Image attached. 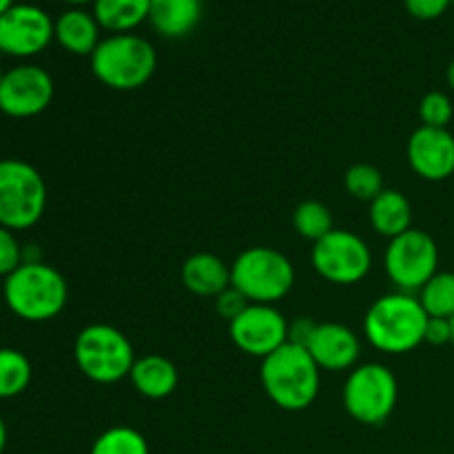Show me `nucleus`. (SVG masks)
Listing matches in <instances>:
<instances>
[{"mask_svg":"<svg viewBox=\"0 0 454 454\" xmlns=\"http://www.w3.org/2000/svg\"><path fill=\"white\" fill-rule=\"evenodd\" d=\"M426 324L428 315L419 297L397 291L372 301L364 317V335L380 353L406 355L426 341Z\"/></svg>","mask_w":454,"mask_h":454,"instance_id":"obj_1","label":"nucleus"},{"mask_svg":"<svg viewBox=\"0 0 454 454\" xmlns=\"http://www.w3.org/2000/svg\"><path fill=\"white\" fill-rule=\"evenodd\" d=\"M262 388L278 408L300 412L313 406L322 386V371L304 346L284 344L260 368Z\"/></svg>","mask_w":454,"mask_h":454,"instance_id":"obj_2","label":"nucleus"},{"mask_svg":"<svg viewBox=\"0 0 454 454\" xmlns=\"http://www.w3.org/2000/svg\"><path fill=\"white\" fill-rule=\"evenodd\" d=\"M4 304L25 322H49L65 310L69 284L65 275L44 262H22L4 278Z\"/></svg>","mask_w":454,"mask_h":454,"instance_id":"obj_3","label":"nucleus"},{"mask_svg":"<svg viewBox=\"0 0 454 454\" xmlns=\"http://www.w3.org/2000/svg\"><path fill=\"white\" fill-rule=\"evenodd\" d=\"M89 60L98 82L114 91L142 89L158 69V51L137 34H109Z\"/></svg>","mask_w":454,"mask_h":454,"instance_id":"obj_4","label":"nucleus"},{"mask_svg":"<svg viewBox=\"0 0 454 454\" xmlns=\"http://www.w3.org/2000/svg\"><path fill=\"white\" fill-rule=\"evenodd\" d=\"M78 371L93 384L111 386L127 380L136 364V350L120 328L109 324H89L74 344Z\"/></svg>","mask_w":454,"mask_h":454,"instance_id":"obj_5","label":"nucleus"},{"mask_svg":"<svg viewBox=\"0 0 454 454\" xmlns=\"http://www.w3.org/2000/svg\"><path fill=\"white\" fill-rule=\"evenodd\" d=\"M231 286L251 304L275 306L295 286V266L270 247H251L231 264Z\"/></svg>","mask_w":454,"mask_h":454,"instance_id":"obj_6","label":"nucleus"},{"mask_svg":"<svg viewBox=\"0 0 454 454\" xmlns=\"http://www.w3.org/2000/svg\"><path fill=\"white\" fill-rule=\"evenodd\" d=\"M47 208V184L34 164L18 158L0 160V226L31 229Z\"/></svg>","mask_w":454,"mask_h":454,"instance_id":"obj_7","label":"nucleus"},{"mask_svg":"<svg viewBox=\"0 0 454 454\" xmlns=\"http://www.w3.org/2000/svg\"><path fill=\"white\" fill-rule=\"evenodd\" d=\"M399 384L395 372L380 362L357 364L341 390V403L355 421L381 426L397 408Z\"/></svg>","mask_w":454,"mask_h":454,"instance_id":"obj_8","label":"nucleus"},{"mask_svg":"<svg viewBox=\"0 0 454 454\" xmlns=\"http://www.w3.org/2000/svg\"><path fill=\"white\" fill-rule=\"evenodd\" d=\"M384 269L397 291L415 295L430 282V278L439 273L437 242L426 231L408 229L406 233L390 239Z\"/></svg>","mask_w":454,"mask_h":454,"instance_id":"obj_9","label":"nucleus"},{"mask_svg":"<svg viewBox=\"0 0 454 454\" xmlns=\"http://www.w3.org/2000/svg\"><path fill=\"white\" fill-rule=\"evenodd\" d=\"M310 262L317 275L337 286H353L366 279L372 269V253L366 239L346 229H333L313 244Z\"/></svg>","mask_w":454,"mask_h":454,"instance_id":"obj_10","label":"nucleus"},{"mask_svg":"<svg viewBox=\"0 0 454 454\" xmlns=\"http://www.w3.org/2000/svg\"><path fill=\"white\" fill-rule=\"evenodd\" d=\"M56 93L51 74L38 65H18L0 80V114L9 118H35L49 109Z\"/></svg>","mask_w":454,"mask_h":454,"instance_id":"obj_11","label":"nucleus"},{"mask_svg":"<svg viewBox=\"0 0 454 454\" xmlns=\"http://www.w3.org/2000/svg\"><path fill=\"white\" fill-rule=\"evenodd\" d=\"M229 335L242 353L266 359L288 344V319L275 306L248 304L229 322Z\"/></svg>","mask_w":454,"mask_h":454,"instance_id":"obj_12","label":"nucleus"},{"mask_svg":"<svg viewBox=\"0 0 454 454\" xmlns=\"http://www.w3.org/2000/svg\"><path fill=\"white\" fill-rule=\"evenodd\" d=\"M53 40V20L43 7L16 3L0 16V51L12 58H34Z\"/></svg>","mask_w":454,"mask_h":454,"instance_id":"obj_13","label":"nucleus"},{"mask_svg":"<svg viewBox=\"0 0 454 454\" xmlns=\"http://www.w3.org/2000/svg\"><path fill=\"white\" fill-rule=\"evenodd\" d=\"M406 158L421 180H448L454 176V136L448 129L421 124L408 140Z\"/></svg>","mask_w":454,"mask_h":454,"instance_id":"obj_14","label":"nucleus"},{"mask_svg":"<svg viewBox=\"0 0 454 454\" xmlns=\"http://www.w3.org/2000/svg\"><path fill=\"white\" fill-rule=\"evenodd\" d=\"M306 350L315 359L319 371L344 372L357 366L359 355H362V341H359L357 333L350 331L344 324L324 322L317 324Z\"/></svg>","mask_w":454,"mask_h":454,"instance_id":"obj_15","label":"nucleus"},{"mask_svg":"<svg viewBox=\"0 0 454 454\" xmlns=\"http://www.w3.org/2000/svg\"><path fill=\"white\" fill-rule=\"evenodd\" d=\"M100 22L96 20L93 12L82 7H71L62 12L53 20V40L74 56H89L96 51L100 44Z\"/></svg>","mask_w":454,"mask_h":454,"instance_id":"obj_16","label":"nucleus"},{"mask_svg":"<svg viewBox=\"0 0 454 454\" xmlns=\"http://www.w3.org/2000/svg\"><path fill=\"white\" fill-rule=\"evenodd\" d=\"M182 284L193 295L215 300L231 286V266L213 253H195L182 264Z\"/></svg>","mask_w":454,"mask_h":454,"instance_id":"obj_17","label":"nucleus"},{"mask_svg":"<svg viewBox=\"0 0 454 454\" xmlns=\"http://www.w3.org/2000/svg\"><path fill=\"white\" fill-rule=\"evenodd\" d=\"M129 381L136 388L137 395L146 399H167L176 393L177 375L176 364L162 355H145V357L136 359L131 368Z\"/></svg>","mask_w":454,"mask_h":454,"instance_id":"obj_18","label":"nucleus"},{"mask_svg":"<svg viewBox=\"0 0 454 454\" xmlns=\"http://www.w3.org/2000/svg\"><path fill=\"white\" fill-rule=\"evenodd\" d=\"M202 18L200 0H151L149 22L162 38H184Z\"/></svg>","mask_w":454,"mask_h":454,"instance_id":"obj_19","label":"nucleus"},{"mask_svg":"<svg viewBox=\"0 0 454 454\" xmlns=\"http://www.w3.org/2000/svg\"><path fill=\"white\" fill-rule=\"evenodd\" d=\"M368 220H371V226L375 229L377 235L388 239L397 238V235L412 229L411 200L402 191L384 189L371 202Z\"/></svg>","mask_w":454,"mask_h":454,"instance_id":"obj_20","label":"nucleus"},{"mask_svg":"<svg viewBox=\"0 0 454 454\" xmlns=\"http://www.w3.org/2000/svg\"><path fill=\"white\" fill-rule=\"evenodd\" d=\"M149 12L151 0H93V16L109 34H133Z\"/></svg>","mask_w":454,"mask_h":454,"instance_id":"obj_21","label":"nucleus"},{"mask_svg":"<svg viewBox=\"0 0 454 454\" xmlns=\"http://www.w3.org/2000/svg\"><path fill=\"white\" fill-rule=\"evenodd\" d=\"M31 362L16 348H0V399L25 393L31 384Z\"/></svg>","mask_w":454,"mask_h":454,"instance_id":"obj_22","label":"nucleus"},{"mask_svg":"<svg viewBox=\"0 0 454 454\" xmlns=\"http://www.w3.org/2000/svg\"><path fill=\"white\" fill-rule=\"evenodd\" d=\"M293 229L297 231V235L315 244L335 229V220L326 204L317 202V200H306V202L297 204L293 211Z\"/></svg>","mask_w":454,"mask_h":454,"instance_id":"obj_23","label":"nucleus"},{"mask_svg":"<svg viewBox=\"0 0 454 454\" xmlns=\"http://www.w3.org/2000/svg\"><path fill=\"white\" fill-rule=\"evenodd\" d=\"M428 317L450 319L454 315V273L442 270L417 293Z\"/></svg>","mask_w":454,"mask_h":454,"instance_id":"obj_24","label":"nucleus"},{"mask_svg":"<svg viewBox=\"0 0 454 454\" xmlns=\"http://www.w3.org/2000/svg\"><path fill=\"white\" fill-rule=\"evenodd\" d=\"M89 454H149V443L140 430L131 426H114L93 442Z\"/></svg>","mask_w":454,"mask_h":454,"instance_id":"obj_25","label":"nucleus"},{"mask_svg":"<svg viewBox=\"0 0 454 454\" xmlns=\"http://www.w3.org/2000/svg\"><path fill=\"white\" fill-rule=\"evenodd\" d=\"M344 189L350 198L362 200V202H372L384 186V173L372 164H353L344 176Z\"/></svg>","mask_w":454,"mask_h":454,"instance_id":"obj_26","label":"nucleus"},{"mask_svg":"<svg viewBox=\"0 0 454 454\" xmlns=\"http://www.w3.org/2000/svg\"><path fill=\"white\" fill-rule=\"evenodd\" d=\"M419 118L424 127L448 129L454 118V105L450 96L443 91H430L419 102Z\"/></svg>","mask_w":454,"mask_h":454,"instance_id":"obj_27","label":"nucleus"},{"mask_svg":"<svg viewBox=\"0 0 454 454\" xmlns=\"http://www.w3.org/2000/svg\"><path fill=\"white\" fill-rule=\"evenodd\" d=\"M22 264V247L13 231L0 226V278L12 275Z\"/></svg>","mask_w":454,"mask_h":454,"instance_id":"obj_28","label":"nucleus"},{"mask_svg":"<svg viewBox=\"0 0 454 454\" xmlns=\"http://www.w3.org/2000/svg\"><path fill=\"white\" fill-rule=\"evenodd\" d=\"M248 304H251V301H248L247 297H244L242 293L233 286H229L226 291H222L220 295L215 297L217 315H220L222 319H226V322H233V319L238 317V315L242 313Z\"/></svg>","mask_w":454,"mask_h":454,"instance_id":"obj_29","label":"nucleus"},{"mask_svg":"<svg viewBox=\"0 0 454 454\" xmlns=\"http://www.w3.org/2000/svg\"><path fill=\"white\" fill-rule=\"evenodd\" d=\"M403 4L417 20H437L450 9V0H403Z\"/></svg>","mask_w":454,"mask_h":454,"instance_id":"obj_30","label":"nucleus"},{"mask_svg":"<svg viewBox=\"0 0 454 454\" xmlns=\"http://www.w3.org/2000/svg\"><path fill=\"white\" fill-rule=\"evenodd\" d=\"M426 344L433 346H446L452 344V326L450 319L443 317H428V324H426Z\"/></svg>","mask_w":454,"mask_h":454,"instance_id":"obj_31","label":"nucleus"},{"mask_svg":"<svg viewBox=\"0 0 454 454\" xmlns=\"http://www.w3.org/2000/svg\"><path fill=\"white\" fill-rule=\"evenodd\" d=\"M315 328H317V322L310 317H300L295 322H288V341L297 346H309L310 337H313Z\"/></svg>","mask_w":454,"mask_h":454,"instance_id":"obj_32","label":"nucleus"},{"mask_svg":"<svg viewBox=\"0 0 454 454\" xmlns=\"http://www.w3.org/2000/svg\"><path fill=\"white\" fill-rule=\"evenodd\" d=\"M7 448V426H4V419L0 417V454Z\"/></svg>","mask_w":454,"mask_h":454,"instance_id":"obj_33","label":"nucleus"},{"mask_svg":"<svg viewBox=\"0 0 454 454\" xmlns=\"http://www.w3.org/2000/svg\"><path fill=\"white\" fill-rule=\"evenodd\" d=\"M446 80H448V87L454 91V60L448 65V71H446Z\"/></svg>","mask_w":454,"mask_h":454,"instance_id":"obj_34","label":"nucleus"},{"mask_svg":"<svg viewBox=\"0 0 454 454\" xmlns=\"http://www.w3.org/2000/svg\"><path fill=\"white\" fill-rule=\"evenodd\" d=\"M13 4H16L13 0H0V16H3L9 7H13Z\"/></svg>","mask_w":454,"mask_h":454,"instance_id":"obj_35","label":"nucleus"},{"mask_svg":"<svg viewBox=\"0 0 454 454\" xmlns=\"http://www.w3.org/2000/svg\"><path fill=\"white\" fill-rule=\"evenodd\" d=\"M65 3L74 4V7H82V4H89V3L93 4V0H65Z\"/></svg>","mask_w":454,"mask_h":454,"instance_id":"obj_36","label":"nucleus"},{"mask_svg":"<svg viewBox=\"0 0 454 454\" xmlns=\"http://www.w3.org/2000/svg\"><path fill=\"white\" fill-rule=\"evenodd\" d=\"M450 326H452V344H454V315L450 317Z\"/></svg>","mask_w":454,"mask_h":454,"instance_id":"obj_37","label":"nucleus"},{"mask_svg":"<svg viewBox=\"0 0 454 454\" xmlns=\"http://www.w3.org/2000/svg\"><path fill=\"white\" fill-rule=\"evenodd\" d=\"M3 75H4V71H3V67H0V80H3Z\"/></svg>","mask_w":454,"mask_h":454,"instance_id":"obj_38","label":"nucleus"},{"mask_svg":"<svg viewBox=\"0 0 454 454\" xmlns=\"http://www.w3.org/2000/svg\"><path fill=\"white\" fill-rule=\"evenodd\" d=\"M450 9H454V0H450Z\"/></svg>","mask_w":454,"mask_h":454,"instance_id":"obj_39","label":"nucleus"},{"mask_svg":"<svg viewBox=\"0 0 454 454\" xmlns=\"http://www.w3.org/2000/svg\"><path fill=\"white\" fill-rule=\"evenodd\" d=\"M200 3H204V0H200Z\"/></svg>","mask_w":454,"mask_h":454,"instance_id":"obj_40","label":"nucleus"}]
</instances>
